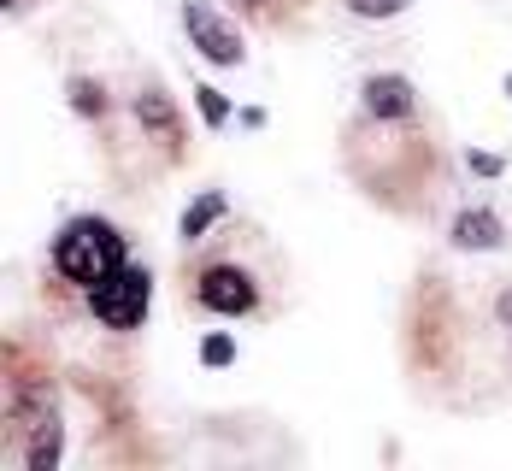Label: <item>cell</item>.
I'll use <instances>...</instances> for the list:
<instances>
[{"instance_id":"5","label":"cell","mask_w":512,"mask_h":471,"mask_svg":"<svg viewBox=\"0 0 512 471\" xmlns=\"http://www.w3.org/2000/svg\"><path fill=\"white\" fill-rule=\"evenodd\" d=\"M124 124H130V136L154 154V171H183L189 154H195V124H189L183 101L159 83L154 71H142L136 89L124 95Z\"/></svg>"},{"instance_id":"1","label":"cell","mask_w":512,"mask_h":471,"mask_svg":"<svg viewBox=\"0 0 512 471\" xmlns=\"http://www.w3.org/2000/svg\"><path fill=\"white\" fill-rule=\"evenodd\" d=\"M336 165L354 183V195H365L377 212L424 224L448 201L460 154L448 148L442 118L424 101V89L407 71L383 65L359 77L354 106L336 130Z\"/></svg>"},{"instance_id":"10","label":"cell","mask_w":512,"mask_h":471,"mask_svg":"<svg viewBox=\"0 0 512 471\" xmlns=\"http://www.w3.org/2000/svg\"><path fill=\"white\" fill-rule=\"evenodd\" d=\"M312 6H318V0H230V12H236L242 24L271 30V36H283V30H301Z\"/></svg>"},{"instance_id":"3","label":"cell","mask_w":512,"mask_h":471,"mask_svg":"<svg viewBox=\"0 0 512 471\" xmlns=\"http://www.w3.org/2000/svg\"><path fill=\"white\" fill-rule=\"evenodd\" d=\"M471 307L465 295L436 271L424 265L418 283L407 289V313H401V360H407V383H418V395L436 401V383H465L471 377Z\"/></svg>"},{"instance_id":"11","label":"cell","mask_w":512,"mask_h":471,"mask_svg":"<svg viewBox=\"0 0 512 471\" xmlns=\"http://www.w3.org/2000/svg\"><path fill=\"white\" fill-rule=\"evenodd\" d=\"M224 218H230V195H224V189H201V195L183 207V218H177V248H195V242L212 236Z\"/></svg>"},{"instance_id":"15","label":"cell","mask_w":512,"mask_h":471,"mask_svg":"<svg viewBox=\"0 0 512 471\" xmlns=\"http://www.w3.org/2000/svg\"><path fill=\"white\" fill-rule=\"evenodd\" d=\"M230 360H236V336L206 330V336H201V366H230Z\"/></svg>"},{"instance_id":"19","label":"cell","mask_w":512,"mask_h":471,"mask_svg":"<svg viewBox=\"0 0 512 471\" xmlns=\"http://www.w3.org/2000/svg\"><path fill=\"white\" fill-rule=\"evenodd\" d=\"M507 366H512V342H507Z\"/></svg>"},{"instance_id":"6","label":"cell","mask_w":512,"mask_h":471,"mask_svg":"<svg viewBox=\"0 0 512 471\" xmlns=\"http://www.w3.org/2000/svg\"><path fill=\"white\" fill-rule=\"evenodd\" d=\"M148 307H154V277H148V265H136V260H124L112 277H101L83 295V313L95 318L101 330H112V336H136L148 324Z\"/></svg>"},{"instance_id":"12","label":"cell","mask_w":512,"mask_h":471,"mask_svg":"<svg viewBox=\"0 0 512 471\" xmlns=\"http://www.w3.org/2000/svg\"><path fill=\"white\" fill-rule=\"evenodd\" d=\"M336 12H348L359 24H395V18H407L412 0H330Z\"/></svg>"},{"instance_id":"2","label":"cell","mask_w":512,"mask_h":471,"mask_svg":"<svg viewBox=\"0 0 512 471\" xmlns=\"http://www.w3.org/2000/svg\"><path fill=\"white\" fill-rule=\"evenodd\" d=\"M177 307L206 324H248V318H277L289 307V254L277 236L230 212L212 236L183 248L177 260Z\"/></svg>"},{"instance_id":"9","label":"cell","mask_w":512,"mask_h":471,"mask_svg":"<svg viewBox=\"0 0 512 471\" xmlns=\"http://www.w3.org/2000/svg\"><path fill=\"white\" fill-rule=\"evenodd\" d=\"M507 242H512L507 218L489 201H465V207L448 212V248L454 254H501Z\"/></svg>"},{"instance_id":"16","label":"cell","mask_w":512,"mask_h":471,"mask_svg":"<svg viewBox=\"0 0 512 471\" xmlns=\"http://www.w3.org/2000/svg\"><path fill=\"white\" fill-rule=\"evenodd\" d=\"M460 165H471L477 177H507V159H495V154H477V148H460Z\"/></svg>"},{"instance_id":"13","label":"cell","mask_w":512,"mask_h":471,"mask_svg":"<svg viewBox=\"0 0 512 471\" xmlns=\"http://www.w3.org/2000/svg\"><path fill=\"white\" fill-rule=\"evenodd\" d=\"M483 307H489V324L512 342V277H501V283L489 289V301H483Z\"/></svg>"},{"instance_id":"14","label":"cell","mask_w":512,"mask_h":471,"mask_svg":"<svg viewBox=\"0 0 512 471\" xmlns=\"http://www.w3.org/2000/svg\"><path fill=\"white\" fill-rule=\"evenodd\" d=\"M195 106H201L206 130H224V124H230V101H224L212 83H195Z\"/></svg>"},{"instance_id":"7","label":"cell","mask_w":512,"mask_h":471,"mask_svg":"<svg viewBox=\"0 0 512 471\" xmlns=\"http://www.w3.org/2000/svg\"><path fill=\"white\" fill-rule=\"evenodd\" d=\"M183 36H189V48L201 53L206 65L236 71V65L248 59L242 18H236V12H224V6H212V0H183Z\"/></svg>"},{"instance_id":"4","label":"cell","mask_w":512,"mask_h":471,"mask_svg":"<svg viewBox=\"0 0 512 471\" xmlns=\"http://www.w3.org/2000/svg\"><path fill=\"white\" fill-rule=\"evenodd\" d=\"M124 260H130V236L106 212H71L48 236V254H42V301L59 318L83 313V295Z\"/></svg>"},{"instance_id":"17","label":"cell","mask_w":512,"mask_h":471,"mask_svg":"<svg viewBox=\"0 0 512 471\" xmlns=\"http://www.w3.org/2000/svg\"><path fill=\"white\" fill-rule=\"evenodd\" d=\"M30 6H36V0H6V18H24Z\"/></svg>"},{"instance_id":"18","label":"cell","mask_w":512,"mask_h":471,"mask_svg":"<svg viewBox=\"0 0 512 471\" xmlns=\"http://www.w3.org/2000/svg\"><path fill=\"white\" fill-rule=\"evenodd\" d=\"M507 95H512V71H507Z\"/></svg>"},{"instance_id":"8","label":"cell","mask_w":512,"mask_h":471,"mask_svg":"<svg viewBox=\"0 0 512 471\" xmlns=\"http://www.w3.org/2000/svg\"><path fill=\"white\" fill-rule=\"evenodd\" d=\"M65 106L101 136V148L118 136V124H124V95H112V83L95 77V71H71L65 77Z\"/></svg>"}]
</instances>
